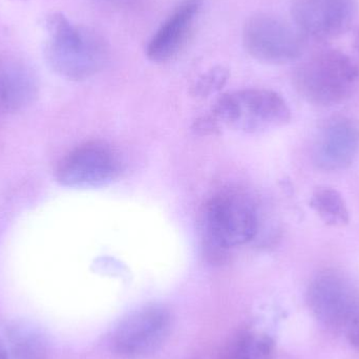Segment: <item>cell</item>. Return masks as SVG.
Wrapping results in <instances>:
<instances>
[{"label":"cell","mask_w":359,"mask_h":359,"mask_svg":"<svg viewBox=\"0 0 359 359\" xmlns=\"http://www.w3.org/2000/svg\"><path fill=\"white\" fill-rule=\"evenodd\" d=\"M212 116L221 126L245 134H259L283 128L292 114L278 93L267 88H246L227 93L213 105Z\"/></svg>","instance_id":"277c9868"},{"label":"cell","mask_w":359,"mask_h":359,"mask_svg":"<svg viewBox=\"0 0 359 359\" xmlns=\"http://www.w3.org/2000/svg\"><path fill=\"white\" fill-rule=\"evenodd\" d=\"M307 304L323 326L332 331H347L359 313V289L345 274L325 270L310 282Z\"/></svg>","instance_id":"52a82bcc"},{"label":"cell","mask_w":359,"mask_h":359,"mask_svg":"<svg viewBox=\"0 0 359 359\" xmlns=\"http://www.w3.org/2000/svg\"><path fill=\"white\" fill-rule=\"evenodd\" d=\"M359 153V122L347 116L331 118L314 145V163L325 172L350 168Z\"/></svg>","instance_id":"30bf717a"},{"label":"cell","mask_w":359,"mask_h":359,"mask_svg":"<svg viewBox=\"0 0 359 359\" xmlns=\"http://www.w3.org/2000/svg\"><path fill=\"white\" fill-rule=\"evenodd\" d=\"M172 312L162 305H149L130 312L116 326L111 345L126 359L147 358L159 351L170 339Z\"/></svg>","instance_id":"5b68a950"},{"label":"cell","mask_w":359,"mask_h":359,"mask_svg":"<svg viewBox=\"0 0 359 359\" xmlns=\"http://www.w3.org/2000/svg\"><path fill=\"white\" fill-rule=\"evenodd\" d=\"M230 73L222 65L212 67L198 78L191 88V95L196 99H205L219 92L227 83Z\"/></svg>","instance_id":"2e32d148"},{"label":"cell","mask_w":359,"mask_h":359,"mask_svg":"<svg viewBox=\"0 0 359 359\" xmlns=\"http://www.w3.org/2000/svg\"><path fill=\"white\" fill-rule=\"evenodd\" d=\"M310 207L326 225L343 228L350 223V211L345 198L335 188L320 186L310 196Z\"/></svg>","instance_id":"9a60e30c"},{"label":"cell","mask_w":359,"mask_h":359,"mask_svg":"<svg viewBox=\"0 0 359 359\" xmlns=\"http://www.w3.org/2000/svg\"><path fill=\"white\" fill-rule=\"evenodd\" d=\"M358 13L356 0H292L295 27L305 38L330 39L349 29Z\"/></svg>","instance_id":"9c48e42d"},{"label":"cell","mask_w":359,"mask_h":359,"mask_svg":"<svg viewBox=\"0 0 359 359\" xmlns=\"http://www.w3.org/2000/svg\"><path fill=\"white\" fill-rule=\"evenodd\" d=\"M359 80V65L345 53L322 50L308 57L293 76L302 98L318 107L341 104L353 94Z\"/></svg>","instance_id":"3957f363"},{"label":"cell","mask_w":359,"mask_h":359,"mask_svg":"<svg viewBox=\"0 0 359 359\" xmlns=\"http://www.w3.org/2000/svg\"><path fill=\"white\" fill-rule=\"evenodd\" d=\"M276 350L273 339L266 333H238L219 352L217 359H271Z\"/></svg>","instance_id":"5bb4252c"},{"label":"cell","mask_w":359,"mask_h":359,"mask_svg":"<svg viewBox=\"0 0 359 359\" xmlns=\"http://www.w3.org/2000/svg\"><path fill=\"white\" fill-rule=\"evenodd\" d=\"M121 164L115 151L104 143L90 141L72 149L59 161L55 177L61 185L96 188L119 177Z\"/></svg>","instance_id":"ba28073f"},{"label":"cell","mask_w":359,"mask_h":359,"mask_svg":"<svg viewBox=\"0 0 359 359\" xmlns=\"http://www.w3.org/2000/svg\"><path fill=\"white\" fill-rule=\"evenodd\" d=\"M243 46L252 58L269 65H285L303 54L305 37L280 17L257 13L243 27Z\"/></svg>","instance_id":"8992f818"},{"label":"cell","mask_w":359,"mask_h":359,"mask_svg":"<svg viewBox=\"0 0 359 359\" xmlns=\"http://www.w3.org/2000/svg\"><path fill=\"white\" fill-rule=\"evenodd\" d=\"M205 0H181L154 34L147 56L155 63L170 62L187 43Z\"/></svg>","instance_id":"8fae6325"},{"label":"cell","mask_w":359,"mask_h":359,"mask_svg":"<svg viewBox=\"0 0 359 359\" xmlns=\"http://www.w3.org/2000/svg\"><path fill=\"white\" fill-rule=\"evenodd\" d=\"M348 341L350 345L359 352V313L358 316L354 318L353 322L350 325L349 328L347 329Z\"/></svg>","instance_id":"ac0fdd59"},{"label":"cell","mask_w":359,"mask_h":359,"mask_svg":"<svg viewBox=\"0 0 359 359\" xmlns=\"http://www.w3.org/2000/svg\"><path fill=\"white\" fill-rule=\"evenodd\" d=\"M39 83L35 72L12 54H0V114H15L37 98Z\"/></svg>","instance_id":"7c38bea8"},{"label":"cell","mask_w":359,"mask_h":359,"mask_svg":"<svg viewBox=\"0 0 359 359\" xmlns=\"http://www.w3.org/2000/svg\"><path fill=\"white\" fill-rule=\"evenodd\" d=\"M221 130V124L212 115L207 116V117L201 118L194 122V130L202 136L207 135H215Z\"/></svg>","instance_id":"e0dca14e"},{"label":"cell","mask_w":359,"mask_h":359,"mask_svg":"<svg viewBox=\"0 0 359 359\" xmlns=\"http://www.w3.org/2000/svg\"><path fill=\"white\" fill-rule=\"evenodd\" d=\"M257 209L241 192L223 191L203 205L200 215L202 255L212 266L229 262L230 250L252 241L259 231Z\"/></svg>","instance_id":"6da1fadb"},{"label":"cell","mask_w":359,"mask_h":359,"mask_svg":"<svg viewBox=\"0 0 359 359\" xmlns=\"http://www.w3.org/2000/svg\"><path fill=\"white\" fill-rule=\"evenodd\" d=\"M48 341L33 325L20 320L0 323V359H46Z\"/></svg>","instance_id":"4fadbf2b"},{"label":"cell","mask_w":359,"mask_h":359,"mask_svg":"<svg viewBox=\"0 0 359 359\" xmlns=\"http://www.w3.org/2000/svg\"><path fill=\"white\" fill-rule=\"evenodd\" d=\"M44 55L53 71L73 81H83L102 71L109 48L102 34L75 25L61 13L48 15Z\"/></svg>","instance_id":"7a4b0ae2"}]
</instances>
